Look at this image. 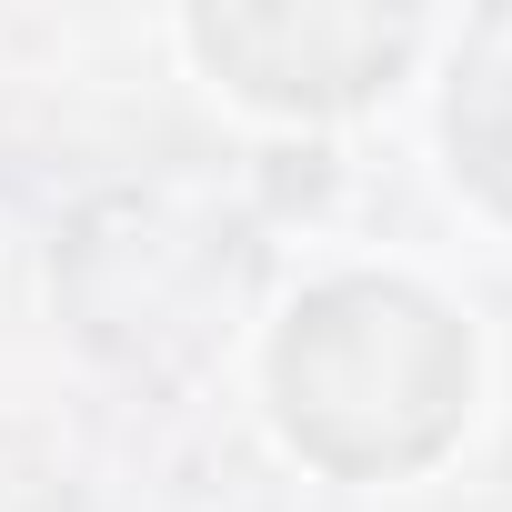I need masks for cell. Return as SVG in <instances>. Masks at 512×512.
<instances>
[{"label":"cell","mask_w":512,"mask_h":512,"mask_svg":"<svg viewBox=\"0 0 512 512\" xmlns=\"http://www.w3.org/2000/svg\"><path fill=\"white\" fill-rule=\"evenodd\" d=\"M272 402H282V432L322 472L392 482V472H422L462 432L472 342H462V322L432 292L352 272V282L302 292V312L282 322Z\"/></svg>","instance_id":"6da1fadb"},{"label":"cell","mask_w":512,"mask_h":512,"mask_svg":"<svg viewBox=\"0 0 512 512\" xmlns=\"http://www.w3.org/2000/svg\"><path fill=\"white\" fill-rule=\"evenodd\" d=\"M111 211H121V231H131L141 251H121L101 221H81L71 262H121V292H81L71 312H81V332H91L101 352H121V362H141V372H171V362H191V352L221 332V312L241 302L251 241H241V231H211V221H171L161 201H111Z\"/></svg>","instance_id":"7a4b0ae2"},{"label":"cell","mask_w":512,"mask_h":512,"mask_svg":"<svg viewBox=\"0 0 512 512\" xmlns=\"http://www.w3.org/2000/svg\"><path fill=\"white\" fill-rule=\"evenodd\" d=\"M191 51L262 111H352L372 101L402 51H412V11H352V0H251V11H201Z\"/></svg>","instance_id":"3957f363"},{"label":"cell","mask_w":512,"mask_h":512,"mask_svg":"<svg viewBox=\"0 0 512 512\" xmlns=\"http://www.w3.org/2000/svg\"><path fill=\"white\" fill-rule=\"evenodd\" d=\"M442 131H452L462 181H472L492 211H512V11H482V21L462 31Z\"/></svg>","instance_id":"277c9868"}]
</instances>
